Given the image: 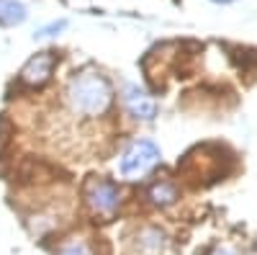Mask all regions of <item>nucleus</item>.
Instances as JSON below:
<instances>
[{
  "mask_svg": "<svg viewBox=\"0 0 257 255\" xmlns=\"http://www.w3.org/2000/svg\"><path fill=\"white\" fill-rule=\"evenodd\" d=\"M70 106L82 116H100L111 109L113 88L100 72H80L67 85Z\"/></svg>",
  "mask_w": 257,
  "mask_h": 255,
  "instance_id": "nucleus-1",
  "label": "nucleus"
},
{
  "mask_svg": "<svg viewBox=\"0 0 257 255\" xmlns=\"http://www.w3.org/2000/svg\"><path fill=\"white\" fill-rule=\"evenodd\" d=\"M211 255H237V252H234L231 247H216V250H213Z\"/></svg>",
  "mask_w": 257,
  "mask_h": 255,
  "instance_id": "nucleus-11",
  "label": "nucleus"
},
{
  "mask_svg": "<svg viewBox=\"0 0 257 255\" xmlns=\"http://www.w3.org/2000/svg\"><path fill=\"white\" fill-rule=\"evenodd\" d=\"M178 199V188L170 183V181H157L149 186V201L157 204V206H170V204H175Z\"/></svg>",
  "mask_w": 257,
  "mask_h": 255,
  "instance_id": "nucleus-7",
  "label": "nucleus"
},
{
  "mask_svg": "<svg viewBox=\"0 0 257 255\" xmlns=\"http://www.w3.org/2000/svg\"><path fill=\"white\" fill-rule=\"evenodd\" d=\"M157 162H160V147L155 142H149V139H139V142H134L123 152V157H121V173L134 181V178L147 176Z\"/></svg>",
  "mask_w": 257,
  "mask_h": 255,
  "instance_id": "nucleus-2",
  "label": "nucleus"
},
{
  "mask_svg": "<svg viewBox=\"0 0 257 255\" xmlns=\"http://www.w3.org/2000/svg\"><path fill=\"white\" fill-rule=\"evenodd\" d=\"M67 29V21H54V24H49V26H41L34 36L36 39H52V36H57L59 31H64Z\"/></svg>",
  "mask_w": 257,
  "mask_h": 255,
  "instance_id": "nucleus-10",
  "label": "nucleus"
},
{
  "mask_svg": "<svg viewBox=\"0 0 257 255\" xmlns=\"http://www.w3.org/2000/svg\"><path fill=\"white\" fill-rule=\"evenodd\" d=\"M211 3H221V6H226V3H234V0H211Z\"/></svg>",
  "mask_w": 257,
  "mask_h": 255,
  "instance_id": "nucleus-12",
  "label": "nucleus"
},
{
  "mask_svg": "<svg viewBox=\"0 0 257 255\" xmlns=\"http://www.w3.org/2000/svg\"><path fill=\"white\" fill-rule=\"evenodd\" d=\"M26 21V6L18 0H0V24L16 26Z\"/></svg>",
  "mask_w": 257,
  "mask_h": 255,
  "instance_id": "nucleus-8",
  "label": "nucleus"
},
{
  "mask_svg": "<svg viewBox=\"0 0 257 255\" xmlns=\"http://www.w3.org/2000/svg\"><path fill=\"white\" fill-rule=\"evenodd\" d=\"M54 62H57V57L52 52H41V54L31 57L24 65V70H21V82L29 85V88H41L52 77Z\"/></svg>",
  "mask_w": 257,
  "mask_h": 255,
  "instance_id": "nucleus-4",
  "label": "nucleus"
},
{
  "mask_svg": "<svg viewBox=\"0 0 257 255\" xmlns=\"http://www.w3.org/2000/svg\"><path fill=\"white\" fill-rule=\"evenodd\" d=\"M85 201H88V206L95 211V214L111 217L121 204V194H118V188L113 183L100 181V178H90L88 183H85Z\"/></svg>",
  "mask_w": 257,
  "mask_h": 255,
  "instance_id": "nucleus-3",
  "label": "nucleus"
},
{
  "mask_svg": "<svg viewBox=\"0 0 257 255\" xmlns=\"http://www.w3.org/2000/svg\"><path fill=\"white\" fill-rule=\"evenodd\" d=\"M123 103H126L128 114H132L134 119L152 121L157 116V103L149 98V93L144 88H139V85H128V88L123 91Z\"/></svg>",
  "mask_w": 257,
  "mask_h": 255,
  "instance_id": "nucleus-5",
  "label": "nucleus"
},
{
  "mask_svg": "<svg viewBox=\"0 0 257 255\" xmlns=\"http://www.w3.org/2000/svg\"><path fill=\"white\" fill-rule=\"evenodd\" d=\"M57 255H93V250L88 247V242L82 240H75V242H67Z\"/></svg>",
  "mask_w": 257,
  "mask_h": 255,
  "instance_id": "nucleus-9",
  "label": "nucleus"
},
{
  "mask_svg": "<svg viewBox=\"0 0 257 255\" xmlns=\"http://www.w3.org/2000/svg\"><path fill=\"white\" fill-rule=\"evenodd\" d=\"M137 250L139 255H162L167 250V235L160 232L157 227H147L137 237Z\"/></svg>",
  "mask_w": 257,
  "mask_h": 255,
  "instance_id": "nucleus-6",
  "label": "nucleus"
}]
</instances>
